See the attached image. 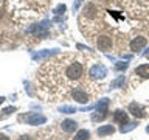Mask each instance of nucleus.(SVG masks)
Listing matches in <instances>:
<instances>
[{"label":"nucleus","mask_w":149,"mask_h":140,"mask_svg":"<svg viewBox=\"0 0 149 140\" xmlns=\"http://www.w3.org/2000/svg\"><path fill=\"white\" fill-rule=\"evenodd\" d=\"M82 73H84L82 64L78 62V61H73V62L65 65L62 78H65L67 81H79L81 76H82Z\"/></svg>","instance_id":"obj_1"},{"label":"nucleus","mask_w":149,"mask_h":140,"mask_svg":"<svg viewBox=\"0 0 149 140\" xmlns=\"http://www.w3.org/2000/svg\"><path fill=\"white\" fill-rule=\"evenodd\" d=\"M107 106H109V100H107V98H102V100L98 103L96 112L92 115V120H93V121H101V120H104L106 117H107Z\"/></svg>","instance_id":"obj_2"},{"label":"nucleus","mask_w":149,"mask_h":140,"mask_svg":"<svg viewBox=\"0 0 149 140\" xmlns=\"http://www.w3.org/2000/svg\"><path fill=\"white\" fill-rule=\"evenodd\" d=\"M88 75H90L92 79H102V78H106V75H107V69L102 64H96L88 70Z\"/></svg>","instance_id":"obj_3"},{"label":"nucleus","mask_w":149,"mask_h":140,"mask_svg":"<svg viewBox=\"0 0 149 140\" xmlns=\"http://www.w3.org/2000/svg\"><path fill=\"white\" fill-rule=\"evenodd\" d=\"M22 120L25 121L26 125H42V123H45L47 118L40 114H28L25 117H22Z\"/></svg>","instance_id":"obj_4"},{"label":"nucleus","mask_w":149,"mask_h":140,"mask_svg":"<svg viewBox=\"0 0 149 140\" xmlns=\"http://www.w3.org/2000/svg\"><path fill=\"white\" fill-rule=\"evenodd\" d=\"M72 97H73V100H76L79 103H87L88 101V93L84 90L81 86L73 89V90H72Z\"/></svg>","instance_id":"obj_5"},{"label":"nucleus","mask_w":149,"mask_h":140,"mask_svg":"<svg viewBox=\"0 0 149 140\" xmlns=\"http://www.w3.org/2000/svg\"><path fill=\"white\" fill-rule=\"evenodd\" d=\"M129 112L134 117H137V118H143V117H146V109H144L143 106H140L138 103H130V104H129Z\"/></svg>","instance_id":"obj_6"},{"label":"nucleus","mask_w":149,"mask_h":140,"mask_svg":"<svg viewBox=\"0 0 149 140\" xmlns=\"http://www.w3.org/2000/svg\"><path fill=\"white\" fill-rule=\"evenodd\" d=\"M96 45H98V48L102 50V51L110 50L112 48V37H109V36H100V37H98V41H96Z\"/></svg>","instance_id":"obj_7"},{"label":"nucleus","mask_w":149,"mask_h":140,"mask_svg":"<svg viewBox=\"0 0 149 140\" xmlns=\"http://www.w3.org/2000/svg\"><path fill=\"white\" fill-rule=\"evenodd\" d=\"M146 37H143V36H138V37H135V39L130 42V50L132 51H138V50H141L144 45H146Z\"/></svg>","instance_id":"obj_8"},{"label":"nucleus","mask_w":149,"mask_h":140,"mask_svg":"<svg viewBox=\"0 0 149 140\" xmlns=\"http://www.w3.org/2000/svg\"><path fill=\"white\" fill-rule=\"evenodd\" d=\"M61 128H62L64 132H74L78 129V123L74 120H64L61 123Z\"/></svg>","instance_id":"obj_9"},{"label":"nucleus","mask_w":149,"mask_h":140,"mask_svg":"<svg viewBox=\"0 0 149 140\" xmlns=\"http://www.w3.org/2000/svg\"><path fill=\"white\" fill-rule=\"evenodd\" d=\"M113 121L116 125H124L127 123V114L124 111H115L113 112Z\"/></svg>","instance_id":"obj_10"},{"label":"nucleus","mask_w":149,"mask_h":140,"mask_svg":"<svg viewBox=\"0 0 149 140\" xmlns=\"http://www.w3.org/2000/svg\"><path fill=\"white\" fill-rule=\"evenodd\" d=\"M115 132V128L112 125H104V126H101V128H98L96 131V134L100 135V137H106V135H112Z\"/></svg>","instance_id":"obj_11"},{"label":"nucleus","mask_w":149,"mask_h":140,"mask_svg":"<svg viewBox=\"0 0 149 140\" xmlns=\"http://www.w3.org/2000/svg\"><path fill=\"white\" fill-rule=\"evenodd\" d=\"M135 73L140 75L141 78H149V64H141L135 69Z\"/></svg>","instance_id":"obj_12"},{"label":"nucleus","mask_w":149,"mask_h":140,"mask_svg":"<svg viewBox=\"0 0 149 140\" xmlns=\"http://www.w3.org/2000/svg\"><path fill=\"white\" fill-rule=\"evenodd\" d=\"M84 16L86 17H95L96 16V8L93 3H87L86 8H84Z\"/></svg>","instance_id":"obj_13"},{"label":"nucleus","mask_w":149,"mask_h":140,"mask_svg":"<svg viewBox=\"0 0 149 140\" xmlns=\"http://www.w3.org/2000/svg\"><path fill=\"white\" fill-rule=\"evenodd\" d=\"M88 137H90V132L87 129H79L74 135V140H88Z\"/></svg>","instance_id":"obj_14"},{"label":"nucleus","mask_w":149,"mask_h":140,"mask_svg":"<svg viewBox=\"0 0 149 140\" xmlns=\"http://www.w3.org/2000/svg\"><path fill=\"white\" fill-rule=\"evenodd\" d=\"M124 83H126V78H124V76H120V78H116L115 81H112V83H110V89L121 87V86H124Z\"/></svg>","instance_id":"obj_15"},{"label":"nucleus","mask_w":149,"mask_h":140,"mask_svg":"<svg viewBox=\"0 0 149 140\" xmlns=\"http://www.w3.org/2000/svg\"><path fill=\"white\" fill-rule=\"evenodd\" d=\"M59 111L64 112V114H73V112H76L74 107H70V106H62V107H59Z\"/></svg>","instance_id":"obj_16"},{"label":"nucleus","mask_w":149,"mask_h":140,"mask_svg":"<svg viewBox=\"0 0 149 140\" xmlns=\"http://www.w3.org/2000/svg\"><path fill=\"white\" fill-rule=\"evenodd\" d=\"M135 126H137V123H129V126H121V132H127V131H130V129H134Z\"/></svg>","instance_id":"obj_17"},{"label":"nucleus","mask_w":149,"mask_h":140,"mask_svg":"<svg viewBox=\"0 0 149 140\" xmlns=\"http://www.w3.org/2000/svg\"><path fill=\"white\" fill-rule=\"evenodd\" d=\"M56 51H44V53H39V55H36L34 58L36 59H40V58H45V56H50V55H54Z\"/></svg>","instance_id":"obj_18"},{"label":"nucleus","mask_w":149,"mask_h":140,"mask_svg":"<svg viewBox=\"0 0 149 140\" xmlns=\"http://www.w3.org/2000/svg\"><path fill=\"white\" fill-rule=\"evenodd\" d=\"M127 65H129L127 62H118L115 65V69L116 70H126V69H127Z\"/></svg>","instance_id":"obj_19"},{"label":"nucleus","mask_w":149,"mask_h":140,"mask_svg":"<svg viewBox=\"0 0 149 140\" xmlns=\"http://www.w3.org/2000/svg\"><path fill=\"white\" fill-rule=\"evenodd\" d=\"M61 11H62V13L65 11V6H64V5H61V6L56 8V11H54V13H56V14H61Z\"/></svg>","instance_id":"obj_20"},{"label":"nucleus","mask_w":149,"mask_h":140,"mask_svg":"<svg viewBox=\"0 0 149 140\" xmlns=\"http://www.w3.org/2000/svg\"><path fill=\"white\" fill-rule=\"evenodd\" d=\"M81 2H82V0H76V2H74V5H73V9H74V11H76V9L79 8V5H81Z\"/></svg>","instance_id":"obj_21"},{"label":"nucleus","mask_w":149,"mask_h":140,"mask_svg":"<svg viewBox=\"0 0 149 140\" xmlns=\"http://www.w3.org/2000/svg\"><path fill=\"white\" fill-rule=\"evenodd\" d=\"M0 140H9V137H8V135H5V134L0 132Z\"/></svg>","instance_id":"obj_22"},{"label":"nucleus","mask_w":149,"mask_h":140,"mask_svg":"<svg viewBox=\"0 0 149 140\" xmlns=\"http://www.w3.org/2000/svg\"><path fill=\"white\" fill-rule=\"evenodd\" d=\"M0 19H2V9H0Z\"/></svg>","instance_id":"obj_23"},{"label":"nucleus","mask_w":149,"mask_h":140,"mask_svg":"<svg viewBox=\"0 0 149 140\" xmlns=\"http://www.w3.org/2000/svg\"><path fill=\"white\" fill-rule=\"evenodd\" d=\"M146 131H148V132H149V126H148V128H146Z\"/></svg>","instance_id":"obj_24"}]
</instances>
